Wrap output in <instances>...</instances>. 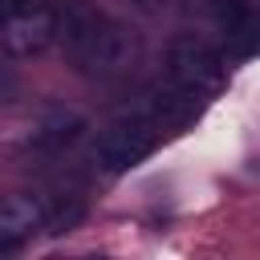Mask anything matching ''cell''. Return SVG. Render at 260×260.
Segmentation results:
<instances>
[{"instance_id": "obj_1", "label": "cell", "mask_w": 260, "mask_h": 260, "mask_svg": "<svg viewBox=\"0 0 260 260\" xmlns=\"http://www.w3.org/2000/svg\"><path fill=\"white\" fill-rule=\"evenodd\" d=\"M154 142H158V126L146 122L142 114H134V118L114 122L110 130H102L98 142L89 146V158H93L98 171H106V175H122V171L138 167V162L154 150Z\"/></svg>"}, {"instance_id": "obj_2", "label": "cell", "mask_w": 260, "mask_h": 260, "mask_svg": "<svg viewBox=\"0 0 260 260\" xmlns=\"http://www.w3.org/2000/svg\"><path fill=\"white\" fill-rule=\"evenodd\" d=\"M167 77L179 81L183 89L207 98L223 85V57L195 32H179L167 45Z\"/></svg>"}, {"instance_id": "obj_3", "label": "cell", "mask_w": 260, "mask_h": 260, "mask_svg": "<svg viewBox=\"0 0 260 260\" xmlns=\"http://www.w3.org/2000/svg\"><path fill=\"white\" fill-rule=\"evenodd\" d=\"M130 57H134V32L122 28V24H114V20H102V28L93 32V41L73 61L81 69H89V73H118V69H126Z\"/></svg>"}, {"instance_id": "obj_4", "label": "cell", "mask_w": 260, "mask_h": 260, "mask_svg": "<svg viewBox=\"0 0 260 260\" xmlns=\"http://www.w3.org/2000/svg\"><path fill=\"white\" fill-rule=\"evenodd\" d=\"M199 106H203L199 93H191V89H183L179 81L167 77V85H154V89L146 93L142 118L154 122L158 130H179V126H187V122L199 114Z\"/></svg>"}, {"instance_id": "obj_5", "label": "cell", "mask_w": 260, "mask_h": 260, "mask_svg": "<svg viewBox=\"0 0 260 260\" xmlns=\"http://www.w3.org/2000/svg\"><path fill=\"white\" fill-rule=\"evenodd\" d=\"M0 37H4V49L12 57H37L57 37V16L45 8H20V12H12V20L4 24Z\"/></svg>"}, {"instance_id": "obj_6", "label": "cell", "mask_w": 260, "mask_h": 260, "mask_svg": "<svg viewBox=\"0 0 260 260\" xmlns=\"http://www.w3.org/2000/svg\"><path fill=\"white\" fill-rule=\"evenodd\" d=\"M215 16L223 24L232 57H256L260 53V8H252L248 0H219Z\"/></svg>"}, {"instance_id": "obj_7", "label": "cell", "mask_w": 260, "mask_h": 260, "mask_svg": "<svg viewBox=\"0 0 260 260\" xmlns=\"http://www.w3.org/2000/svg\"><path fill=\"white\" fill-rule=\"evenodd\" d=\"M37 228H45V203L37 195H8V199H0V252L20 248Z\"/></svg>"}, {"instance_id": "obj_8", "label": "cell", "mask_w": 260, "mask_h": 260, "mask_svg": "<svg viewBox=\"0 0 260 260\" xmlns=\"http://www.w3.org/2000/svg\"><path fill=\"white\" fill-rule=\"evenodd\" d=\"M81 130H85V118H81L77 110H61V106H53V110H45V114L32 122V130H28V146H32V150H45V154H57V150L73 146V142L81 138Z\"/></svg>"}, {"instance_id": "obj_9", "label": "cell", "mask_w": 260, "mask_h": 260, "mask_svg": "<svg viewBox=\"0 0 260 260\" xmlns=\"http://www.w3.org/2000/svg\"><path fill=\"white\" fill-rule=\"evenodd\" d=\"M102 12L93 8V4H85V0H69L65 8H61V16H57V41L65 45V53L69 57H77L89 41H93V32L102 28Z\"/></svg>"}, {"instance_id": "obj_10", "label": "cell", "mask_w": 260, "mask_h": 260, "mask_svg": "<svg viewBox=\"0 0 260 260\" xmlns=\"http://www.w3.org/2000/svg\"><path fill=\"white\" fill-rule=\"evenodd\" d=\"M81 219H85V203H81L77 195H65V199H57L53 207H45V232H53V236L73 232Z\"/></svg>"}, {"instance_id": "obj_11", "label": "cell", "mask_w": 260, "mask_h": 260, "mask_svg": "<svg viewBox=\"0 0 260 260\" xmlns=\"http://www.w3.org/2000/svg\"><path fill=\"white\" fill-rule=\"evenodd\" d=\"M12 12H16V4H12V0H0V32H4V24L12 20Z\"/></svg>"}]
</instances>
